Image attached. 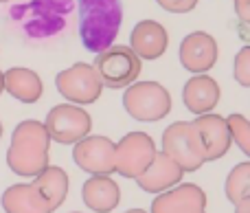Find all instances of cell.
<instances>
[{
	"mask_svg": "<svg viewBox=\"0 0 250 213\" xmlns=\"http://www.w3.org/2000/svg\"><path fill=\"white\" fill-rule=\"evenodd\" d=\"M224 193L233 207L250 198V161L239 163L229 171L224 183Z\"/></svg>",
	"mask_w": 250,
	"mask_h": 213,
	"instance_id": "cell-21",
	"label": "cell"
},
{
	"mask_svg": "<svg viewBox=\"0 0 250 213\" xmlns=\"http://www.w3.org/2000/svg\"><path fill=\"white\" fill-rule=\"evenodd\" d=\"M226 123H229V130H230V139H233V143L242 149L244 156L250 158V121L244 117V114L233 112V114H229V117H226Z\"/></svg>",
	"mask_w": 250,
	"mask_h": 213,
	"instance_id": "cell-22",
	"label": "cell"
},
{
	"mask_svg": "<svg viewBox=\"0 0 250 213\" xmlns=\"http://www.w3.org/2000/svg\"><path fill=\"white\" fill-rule=\"evenodd\" d=\"M82 200L92 213H112L121 202V189L110 176H90L82 187Z\"/></svg>",
	"mask_w": 250,
	"mask_h": 213,
	"instance_id": "cell-17",
	"label": "cell"
},
{
	"mask_svg": "<svg viewBox=\"0 0 250 213\" xmlns=\"http://www.w3.org/2000/svg\"><path fill=\"white\" fill-rule=\"evenodd\" d=\"M193 126L198 128L200 136H202L204 149H207V163L220 161L222 156H226L233 145V139H230V130L229 123H226V117L215 112H207L200 114V117L193 119Z\"/></svg>",
	"mask_w": 250,
	"mask_h": 213,
	"instance_id": "cell-13",
	"label": "cell"
},
{
	"mask_svg": "<svg viewBox=\"0 0 250 213\" xmlns=\"http://www.w3.org/2000/svg\"><path fill=\"white\" fill-rule=\"evenodd\" d=\"M123 108L136 121L156 123L171 112V95L158 82H134L123 92Z\"/></svg>",
	"mask_w": 250,
	"mask_h": 213,
	"instance_id": "cell-4",
	"label": "cell"
},
{
	"mask_svg": "<svg viewBox=\"0 0 250 213\" xmlns=\"http://www.w3.org/2000/svg\"><path fill=\"white\" fill-rule=\"evenodd\" d=\"M185 174L187 171L182 170L171 156H167V154L160 149V152L156 154L154 163L147 167L145 174L136 178V183L145 193H156V196H158V193L180 185Z\"/></svg>",
	"mask_w": 250,
	"mask_h": 213,
	"instance_id": "cell-14",
	"label": "cell"
},
{
	"mask_svg": "<svg viewBox=\"0 0 250 213\" xmlns=\"http://www.w3.org/2000/svg\"><path fill=\"white\" fill-rule=\"evenodd\" d=\"M217 40L207 31H191L180 42V64L193 75L208 73L217 64Z\"/></svg>",
	"mask_w": 250,
	"mask_h": 213,
	"instance_id": "cell-11",
	"label": "cell"
},
{
	"mask_svg": "<svg viewBox=\"0 0 250 213\" xmlns=\"http://www.w3.org/2000/svg\"><path fill=\"white\" fill-rule=\"evenodd\" d=\"M156 143L147 132H127L117 143V174L136 180L154 163Z\"/></svg>",
	"mask_w": 250,
	"mask_h": 213,
	"instance_id": "cell-9",
	"label": "cell"
},
{
	"mask_svg": "<svg viewBox=\"0 0 250 213\" xmlns=\"http://www.w3.org/2000/svg\"><path fill=\"white\" fill-rule=\"evenodd\" d=\"M125 213H147V211L145 209H127Z\"/></svg>",
	"mask_w": 250,
	"mask_h": 213,
	"instance_id": "cell-28",
	"label": "cell"
},
{
	"mask_svg": "<svg viewBox=\"0 0 250 213\" xmlns=\"http://www.w3.org/2000/svg\"><path fill=\"white\" fill-rule=\"evenodd\" d=\"M235 13L244 24H250V0H235Z\"/></svg>",
	"mask_w": 250,
	"mask_h": 213,
	"instance_id": "cell-25",
	"label": "cell"
},
{
	"mask_svg": "<svg viewBox=\"0 0 250 213\" xmlns=\"http://www.w3.org/2000/svg\"><path fill=\"white\" fill-rule=\"evenodd\" d=\"M200 213H207V211H200Z\"/></svg>",
	"mask_w": 250,
	"mask_h": 213,
	"instance_id": "cell-31",
	"label": "cell"
},
{
	"mask_svg": "<svg viewBox=\"0 0 250 213\" xmlns=\"http://www.w3.org/2000/svg\"><path fill=\"white\" fill-rule=\"evenodd\" d=\"M99 73L105 88L121 90L138 82V75L143 70V60L134 53L132 46L112 44L104 53H97V60L92 64Z\"/></svg>",
	"mask_w": 250,
	"mask_h": 213,
	"instance_id": "cell-6",
	"label": "cell"
},
{
	"mask_svg": "<svg viewBox=\"0 0 250 213\" xmlns=\"http://www.w3.org/2000/svg\"><path fill=\"white\" fill-rule=\"evenodd\" d=\"M79 38L90 53H104L117 40L123 24L121 0H77Z\"/></svg>",
	"mask_w": 250,
	"mask_h": 213,
	"instance_id": "cell-2",
	"label": "cell"
},
{
	"mask_svg": "<svg viewBox=\"0 0 250 213\" xmlns=\"http://www.w3.org/2000/svg\"><path fill=\"white\" fill-rule=\"evenodd\" d=\"M129 46L134 48L141 60L154 62L165 55L169 46V33L160 22L156 20H141L134 24L132 33H129Z\"/></svg>",
	"mask_w": 250,
	"mask_h": 213,
	"instance_id": "cell-15",
	"label": "cell"
},
{
	"mask_svg": "<svg viewBox=\"0 0 250 213\" xmlns=\"http://www.w3.org/2000/svg\"><path fill=\"white\" fill-rule=\"evenodd\" d=\"M0 136H2V121H0Z\"/></svg>",
	"mask_w": 250,
	"mask_h": 213,
	"instance_id": "cell-29",
	"label": "cell"
},
{
	"mask_svg": "<svg viewBox=\"0 0 250 213\" xmlns=\"http://www.w3.org/2000/svg\"><path fill=\"white\" fill-rule=\"evenodd\" d=\"M233 77L239 86L250 88V44L239 48L233 60Z\"/></svg>",
	"mask_w": 250,
	"mask_h": 213,
	"instance_id": "cell-23",
	"label": "cell"
},
{
	"mask_svg": "<svg viewBox=\"0 0 250 213\" xmlns=\"http://www.w3.org/2000/svg\"><path fill=\"white\" fill-rule=\"evenodd\" d=\"M44 126L55 143L75 145L90 134L92 117L88 114L86 108H79L77 104L66 101V104H60L48 110Z\"/></svg>",
	"mask_w": 250,
	"mask_h": 213,
	"instance_id": "cell-8",
	"label": "cell"
},
{
	"mask_svg": "<svg viewBox=\"0 0 250 213\" xmlns=\"http://www.w3.org/2000/svg\"><path fill=\"white\" fill-rule=\"evenodd\" d=\"M51 134L46 126L35 119H26L16 126L11 134V145L7 149V165L20 178H35L48 165Z\"/></svg>",
	"mask_w": 250,
	"mask_h": 213,
	"instance_id": "cell-1",
	"label": "cell"
},
{
	"mask_svg": "<svg viewBox=\"0 0 250 213\" xmlns=\"http://www.w3.org/2000/svg\"><path fill=\"white\" fill-rule=\"evenodd\" d=\"M33 187L38 189L40 198L46 202V207L53 213V211H57L62 205H64L66 196H68L70 180H68V174H66L62 167L48 165L42 174H38L33 178Z\"/></svg>",
	"mask_w": 250,
	"mask_h": 213,
	"instance_id": "cell-19",
	"label": "cell"
},
{
	"mask_svg": "<svg viewBox=\"0 0 250 213\" xmlns=\"http://www.w3.org/2000/svg\"><path fill=\"white\" fill-rule=\"evenodd\" d=\"M0 2H9V0H0Z\"/></svg>",
	"mask_w": 250,
	"mask_h": 213,
	"instance_id": "cell-30",
	"label": "cell"
},
{
	"mask_svg": "<svg viewBox=\"0 0 250 213\" xmlns=\"http://www.w3.org/2000/svg\"><path fill=\"white\" fill-rule=\"evenodd\" d=\"M73 213H79V211H73Z\"/></svg>",
	"mask_w": 250,
	"mask_h": 213,
	"instance_id": "cell-32",
	"label": "cell"
},
{
	"mask_svg": "<svg viewBox=\"0 0 250 213\" xmlns=\"http://www.w3.org/2000/svg\"><path fill=\"white\" fill-rule=\"evenodd\" d=\"M220 84L211 77V75H193L182 88V104L191 114L200 117V114L213 112L220 104Z\"/></svg>",
	"mask_w": 250,
	"mask_h": 213,
	"instance_id": "cell-16",
	"label": "cell"
},
{
	"mask_svg": "<svg viewBox=\"0 0 250 213\" xmlns=\"http://www.w3.org/2000/svg\"><path fill=\"white\" fill-rule=\"evenodd\" d=\"M75 0H29L11 11L24 33L33 40L53 38L66 26V18L73 13Z\"/></svg>",
	"mask_w": 250,
	"mask_h": 213,
	"instance_id": "cell-3",
	"label": "cell"
},
{
	"mask_svg": "<svg viewBox=\"0 0 250 213\" xmlns=\"http://www.w3.org/2000/svg\"><path fill=\"white\" fill-rule=\"evenodd\" d=\"M207 209V193L193 183H180L151 200L149 213H200Z\"/></svg>",
	"mask_w": 250,
	"mask_h": 213,
	"instance_id": "cell-12",
	"label": "cell"
},
{
	"mask_svg": "<svg viewBox=\"0 0 250 213\" xmlns=\"http://www.w3.org/2000/svg\"><path fill=\"white\" fill-rule=\"evenodd\" d=\"M0 202H2L4 213H51L33 183H18L7 187Z\"/></svg>",
	"mask_w": 250,
	"mask_h": 213,
	"instance_id": "cell-20",
	"label": "cell"
},
{
	"mask_svg": "<svg viewBox=\"0 0 250 213\" xmlns=\"http://www.w3.org/2000/svg\"><path fill=\"white\" fill-rule=\"evenodd\" d=\"M44 84L35 70L24 68V66H13L4 70V92L22 104H35L42 97Z\"/></svg>",
	"mask_w": 250,
	"mask_h": 213,
	"instance_id": "cell-18",
	"label": "cell"
},
{
	"mask_svg": "<svg viewBox=\"0 0 250 213\" xmlns=\"http://www.w3.org/2000/svg\"><path fill=\"white\" fill-rule=\"evenodd\" d=\"M2 92H4V73L0 70V95H2Z\"/></svg>",
	"mask_w": 250,
	"mask_h": 213,
	"instance_id": "cell-27",
	"label": "cell"
},
{
	"mask_svg": "<svg viewBox=\"0 0 250 213\" xmlns=\"http://www.w3.org/2000/svg\"><path fill=\"white\" fill-rule=\"evenodd\" d=\"M55 88L66 101L77 106H90L104 92V82L92 64L77 62L68 68L60 70L55 77Z\"/></svg>",
	"mask_w": 250,
	"mask_h": 213,
	"instance_id": "cell-7",
	"label": "cell"
},
{
	"mask_svg": "<svg viewBox=\"0 0 250 213\" xmlns=\"http://www.w3.org/2000/svg\"><path fill=\"white\" fill-rule=\"evenodd\" d=\"M163 152L171 156L185 171H198L207 163V149L193 121H176L165 128Z\"/></svg>",
	"mask_w": 250,
	"mask_h": 213,
	"instance_id": "cell-5",
	"label": "cell"
},
{
	"mask_svg": "<svg viewBox=\"0 0 250 213\" xmlns=\"http://www.w3.org/2000/svg\"><path fill=\"white\" fill-rule=\"evenodd\" d=\"M235 213H250V198L242 200L239 205H235Z\"/></svg>",
	"mask_w": 250,
	"mask_h": 213,
	"instance_id": "cell-26",
	"label": "cell"
},
{
	"mask_svg": "<svg viewBox=\"0 0 250 213\" xmlns=\"http://www.w3.org/2000/svg\"><path fill=\"white\" fill-rule=\"evenodd\" d=\"M156 2L169 13H189L198 7L200 0H156Z\"/></svg>",
	"mask_w": 250,
	"mask_h": 213,
	"instance_id": "cell-24",
	"label": "cell"
},
{
	"mask_svg": "<svg viewBox=\"0 0 250 213\" xmlns=\"http://www.w3.org/2000/svg\"><path fill=\"white\" fill-rule=\"evenodd\" d=\"M73 161L90 176H112L117 171V143L104 134H88L75 143Z\"/></svg>",
	"mask_w": 250,
	"mask_h": 213,
	"instance_id": "cell-10",
	"label": "cell"
}]
</instances>
